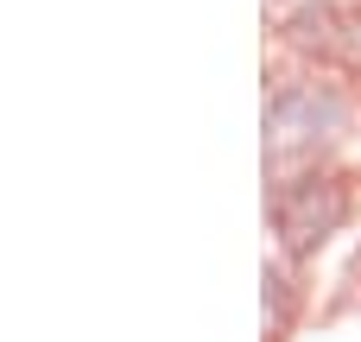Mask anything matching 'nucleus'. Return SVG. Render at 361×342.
Wrapping results in <instances>:
<instances>
[{
  "label": "nucleus",
  "instance_id": "1",
  "mask_svg": "<svg viewBox=\"0 0 361 342\" xmlns=\"http://www.w3.org/2000/svg\"><path fill=\"white\" fill-rule=\"evenodd\" d=\"M343 216H349V197L336 178H292L273 197V222L292 254H311L317 241H330V228H343Z\"/></svg>",
  "mask_w": 361,
  "mask_h": 342
},
{
  "label": "nucleus",
  "instance_id": "2",
  "mask_svg": "<svg viewBox=\"0 0 361 342\" xmlns=\"http://www.w3.org/2000/svg\"><path fill=\"white\" fill-rule=\"evenodd\" d=\"M336 127H343V95H336V89L298 83V89H286V95L273 102V133H279V146H292V140H324V133H336Z\"/></svg>",
  "mask_w": 361,
  "mask_h": 342
}]
</instances>
